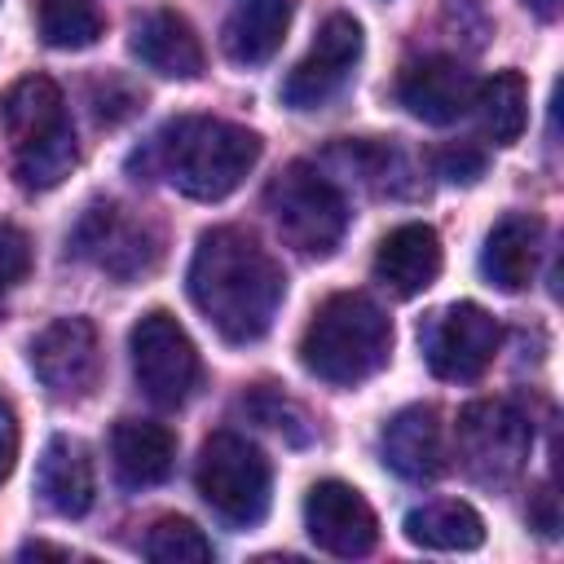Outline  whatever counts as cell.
Wrapping results in <instances>:
<instances>
[{"label": "cell", "mask_w": 564, "mask_h": 564, "mask_svg": "<svg viewBox=\"0 0 564 564\" xmlns=\"http://www.w3.org/2000/svg\"><path fill=\"white\" fill-rule=\"evenodd\" d=\"M282 295V264L247 229L220 225L198 238L189 260V300L229 344H256L273 326Z\"/></svg>", "instance_id": "cell-1"}, {"label": "cell", "mask_w": 564, "mask_h": 564, "mask_svg": "<svg viewBox=\"0 0 564 564\" xmlns=\"http://www.w3.org/2000/svg\"><path fill=\"white\" fill-rule=\"evenodd\" d=\"M145 159L185 198L216 203L234 194L247 181V172L260 163V137L229 119L181 115L154 132Z\"/></svg>", "instance_id": "cell-2"}, {"label": "cell", "mask_w": 564, "mask_h": 564, "mask_svg": "<svg viewBox=\"0 0 564 564\" xmlns=\"http://www.w3.org/2000/svg\"><path fill=\"white\" fill-rule=\"evenodd\" d=\"M392 352V322L383 308L357 291L330 295L300 335V361L308 375L335 388H352L388 366Z\"/></svg>", "instance_id": "cell-3"}, {"label": "cell", "mask_w": 564, "mask_h": 564, "mask_svg": "<svg viewBox=\"0 0 564 564\" xmlns=\"http://www.w3.org/2000/svg\"><path fill=\"white\" fill-rule=\"evenodd\" d=\"M0 128L13 145V172L22 189H53L62 176H70L79 150L66 101L48 75H22L0 97Z\"/></svg>", "instance_id": "cell-4"}, {"label": "cell", "mask_w": 564, "mask_h": 564, "mask_svg": "<svg viewBox=\"0 0 564 564\" xmlns=\"http://www.w3.org/2000/svg\"><path fill=\"white\" fill-rule=\"evenodd\" d=\"M278 234L304 256H330L348 229V203L313 163H286L264 194Z\"/></svg>", "instance_id": "cell-5"}, {"label": "cell", "mask_w": 564, "mask_h": 564, "mask_svg": "<svg viewBox=\"0 0 564 564\" xmlns=\"http://www.w3.org/2000/svg\"><path fill=\"white\" fill-rule=\"evenodd\" d=\"M198 494L207 498V507L216 516H225L229 524H256L269 511V458L238 432H216L203 441L198 449Z\"/></svg>", "instance_id": "cell-6"}, {"label": "cell", "mask_w": 564, "mask_h": 564, "mask_svg": "<svg viewBox=\"0 0 564 564\" xmlns=\"http://www.w3.org/2000/svg\"><path fill=\"white\" fill-rule=\"evenodd\" d=\"M70 247L119 282H137L154 273L163 260V234L141 212L119 207V203H93L79 216Z\"/></svg>", "instance_id": "cell-7"}, {"label": "cell", "mask_w": 564, "mask_h": 564, "mask_svg": "<svg viewBox=\"0 0 564 564\" xmlns=\"http://www.w3.org/2000/svg\"><path fill=\"white\" fill-rule=\"evenodd\" d=\"M128 348H132L137 383H141V392L150 401L181 405L198 388V348H194V339L185 335V326L172 313H163V308L145 313L132 326Z\"/></svg>", "instance_id": "cell-8"}, {"label": "cell", "mask_w": 564, "mask_h": 564, "mask_svg": "<svg viewBox=\"0 0 564 564\" xmlns=\"http://www.w3.org/2000/svg\"><path fill=\"white\" fill-rule=\"evenodd\" d=\"M419 339H423V357H427L436 379L467 383V379H480L489 370V361L502 344V326L494 322V313L463 300V304L432 313L427 326L419 330Z\"/></svg>", "instance_id": "cell-9"}, {"label": "cell", "mask_w": 564, "mask_h": 564, "mask_svg": "<svg viewBox=\"0 0 564 564\" xmlns=\"http://www.w3.org/2000/svg\"><path fill=\"white\" fill-rule=\"evenodd\" d=\"M31 370L57 401H84L101 379V344L88 317H57L31 344Z\"/></svg>", "instance_id": "cell-10"}, {"label": "cell", "mask_w": 564, "mask_h": 564, "mask_svg": "<svg viewBox=\"0 0 564 564\" xmlns=\"http://www.w3.org/2000/svg\"><path fill=\"white\" fill-rule=\"evenodd\" d=\"M533 427L507 401H476L458 419V445L480 480H511L529 454Z\"/></svg>", "instance_id": "cell-11"}, {"label": "cell", "mask_w": 564, "mask_h": 564, "mask_svg": "<svg viewBox=\"0 0 564 564\" xmlns=\"http://www.w3.org/2000/svg\"><path fill=\"white\" fill-rule=\"evenodd\" d=\"M361 57V26L348 18V13H330L308 48V57L286 75L282 84V101L295 106V110H317L326 106L352 75Z\"/></svg>", "instance_id": "cell-12"}, {"label": "cell", "mask_w": 564, "mask_h": 564, "mask_svg": "<svg viewBox=\"0 0 564 564\" xmlns=\"http://www.w3.org/2000/svg\"><path fill=\"white\" fill-rule=\"evenodd\" d=\"M304 524H308V538L326 555H339V560L370 555L375 542H379V520H375L370 502L344 480H317L308 489Z\"/></svg>", "instance_id": "cell-13"}, {"label": "cell", "mask_w": 564, "mask_h": 564, "mask_svg": "<svg viewBox=\"0 0 564 564\" xmlns=\"http://www.w3.org/2000/svg\"><path fill=\"white\" fill-rule=\"evenodd\" d=\"M397 101L423 123H454L471 110L476 79H471V70H463L449 57H423V62L401 70Z\"/></svg>", "instance_id": "cell-14"}, {"label": "cell", "mask_w": 564, "mask_h": 564, "mask_svg": "<svg viewBox=\"0 0 564 564\" xmlns=\"http://www.w3.org/2000/svg\"><path fill=\"white\" fill-rule=\"evenodd\" d=\"M383 463L401 480H436L445 471V427L432 405H410L383 427Z\"/></svg>", "instance_id": "cell-15"}, {"label": "cell", "mask_w": 564, "mask_h": 564, "mask_svg": "<svg viewBox=\"0 0 564 564\" xmlns=\"http://www.w3.org/2000/svg\"><path fill=\"white\" fill-rule=\"evenodd\" d=\"M436 273H441V238L432 225H419V220L397 225L375 251V278L401 300L427 291Z\"/></svg>", "instance_id": "cell-16"}, {"label": "cell", "mask_w": 564, "mask_h": 564, "mask_svg": "<svg viewBox=\"0 0 564 564\" xmlns=\"http://www.w3.org/2000/svg\"><path fill=\"white\" fill-rule=\"evenodd\" d=\"M132 53L141 57V66H150L154 75H167V79L203 75V44H198L194 26L172 9H154V13L137 18Z\"/></svg>", "instance_id": "cell-17"}, {"label": "cell", "mask_w": 564, "mask_h": 564, "mask_svg": "<svg viewBox=\"0 0 564 564\" xmlns=\"http://www.w3.org/2000/svg\"><path fill=\"white\" fill-rule=\"evenodd\" d=\"M538 251H542V220L529 212H511L489 229L480 251V273L498 291H520L538 269Z\"/></svg>", "instance_id": "cell-18"}, {"label": "cell", "mask_w": 564, "mask_h": 564, "mask_svg": "<svg viewBox=\"0 0 564 564\" xmlns=\"http://www.w3.org/2000/svg\"><path fill=\"white\" fill-rule=\"evenodd\" d=\"M110 454H115V471L123 485L132 489L163 485L176 463V436L150 419H119L110 432Z\"/></svg>", "instance_id": "cell-19"}, {"label": "cell", "mask_w": 564, "mask_h": 564, "mask_svg": "<svg viewBox=\"0 0 564 564\" xmlns=\"http://www.w3.org/2000/svg\"><path fill=\"white\" fill-rule=\"evenodd\" d=\"M40 498L57 511V516H84L93 507V458L75 436H53L40 454V471H35Z\"/></svg>", "instance_id": "cell-20"}, {"label": "cell", "mask_w": 564, "mask_h": 564, "mask_svg": "<svg viewBox=\"0 0 564 564\" xmlns=\"http://www.w3.org/2000/svg\"><path fill=\"white\" fill-rule=\"evenodd\" d=\"M286 26H291V0H238L225 18L220 44L229 62L260 66L282 48Z\"/></svg>", "instance_id": "cell-21"}, {"label": "cell", "mask_w": 564, "mask_h": 564, "mask_svg": "<svg viewBox=\"0 0 564 564\" xmlns=\"http://www.w3.org/2000/svg\"><path fill=\"white\" fill-rule=\"evenodd\" d=\"M405 538L427 551H476L485 542V520L454 498L423 502L405 516Z\"/></svg>", "instance_id": "cell-22"}, {"label": "cell", "mask_w": 564, "mask_h": 564, "mask_svg": "<svg viewBox=\"0 0 564 564\" xmlns=\"http://www.w3.org/2000/svg\"><path fill=\"white\" fill-rule=\"evenodd\" d=\"M471 110L480 115V128L494 145H516L529 123V88L520 70H498L494 79L476 84Z\"/></svg>", "instance_id": "cell-23"}, {"label": "cell", "mask_w": 564, "mask_h": 564, "mask_svg": "<svg viewBox=\"0 0 564 564\" xmlns=\"http://www.w3.org/2000/svg\"><path fill=\"white\" fill-rule=\"evenodd\" d=\"M35 26L48 48H88L101 35L93 0H35Z\"/></svg>", "instance_id": "cell-24"}, {"label": "cell", "mask_w": 564, "mask_h": 564, "mask_svg": "<svg viewBox=\"0 0 564 564\" xmlns=\"http://www.w3.org/2000/svg\"><path fill=\"white\" fill-rule=\"evenodd\" d=\"M145 560H154V564H207L212 560V542L203 538V529L194 520L163 516L145 533Z\"/></svg>", "instance_id": "cell-25"}, {"label": "cell", "mask_w": 564, "mask_h": 564, "mask_svg": "<svg viewBox=\"0 0 564 564\" xmlns=\"http://www.w3.org/2000/svg\"><path fill=\"white\" fill-rule=\"evenodd\" d=\"M242 410H247V414H256L264 427H278V432H286L295 445H304V441H308V427H304V410H300L295 401L278 397L273 388H256V392L242 401Z\"/></svg>", "instance_id": "cell-26"}, {"label": "cell", "mask_w": 564, "mask_h": 564, "mask_svg": "<svg viewBox=\"0 0 564 564\" xmlns=\"http://www.w3.org/2000/svg\"><path fill=\"white\" fill-rule=\"evenodd\" d=\"M31 269V238L18 225H0V295L13 291Z\"/></svg>", "instance_id": "cell-27"}, {"label": "cell", "mask_w": 564, "mask_h": 564, "mask_svg": "<svg viewBox=\"0 0 564 564\" xmlns=\"http://www.w3.org/2000/svg\"><path fill=\"white\" fill-rule=\"evenodd\" d=\"M436 172H441L445 181H463V185H471V181L485 176V154H480L476 145H467V141L445 145V150H436Z\"/></svg>", "instance_id": "cell-28"}, {"label": "cell", "mask_w": 564, "mask_h": 564, "mask_svg": "<svg viewBox=\"0 0 564 564\" xmlns=\"http://www.w3.org/2000/svg\"><path fill=\"white\" fill-rule=\"evenodd\" d=\"M13 463H18V419L9 401H0V480L13 471Z\"/></svg>", "instance_id": "cell-29"}, {"label": "cell", "mask_w": 564, "mask_h": 564, "mask_svg": "<svg viewBox=\"0 0 564 564\" xmlns=\"http://www.w3.org/2000/svg\"><path fill=\"white\" fill-rule=\"evenodd\" d=\"M529 520H533V529H538V533H546V538H555V533H560V516H555V494H551L546 485H542V489L533 494Z\"/></svg>", "instance_id": "cell-30"}, {"label": "cell", "mask_w": 564, "mask_h": 564, "mask_svg": "<svg viewBox=\"0 0 564 564\" xmlns=\"http://www.w3.org/2000/svg\"><path fill=\"white\" fill-rule=\"evenodd\" d=\"M18 555H22V560H44V555H53V560H70L66 546H48V542H26Z\"/></svg>", "instance_id": "cell-31"}, {"label": "cell", "mask_w": 564, "mask_h": 564, "mask_svg": "<svg viewBox=\"0 0 564 564\" xmlns=\"http://www.w3.org/2000/svg\"><path fill=\"white\" fill-rule=\"evenodd\" d=\"M524 4H529L538 18H555V13H560V0H524Z\"/></svg>", "instance_id": "cell-32"}]
</instances>
